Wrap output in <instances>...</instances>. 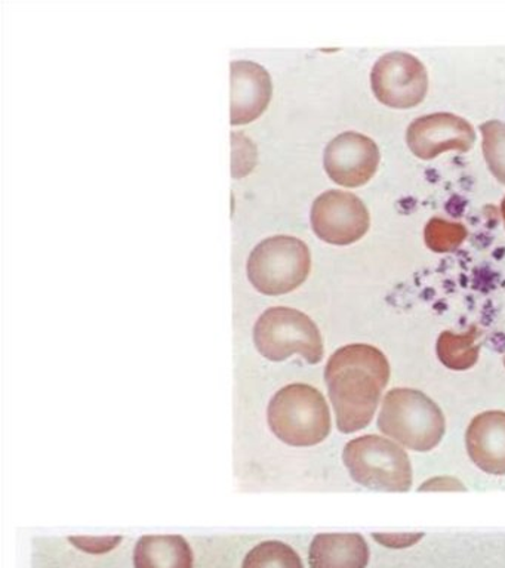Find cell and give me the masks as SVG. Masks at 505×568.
<instances>
[{
  "instance_id": "obj_1",
  "label": "cell",
  "mask_w": 505,
  "mask_h": 568,
  "mask_svg": "<svg viewBox=\"0 0 505 568\" xmlns=\"http://www.w3.org/2000/svg\"><path fill=\"white\" fill-rule=\"evenodd\" d=\"M388 381V359L375 346L350 344L331 355L325 384L340 433L354 434L370 426Z\"/></svg>"
},
{
  "instance_id": "obj_2",
  "label": "cell",
  "mask_w": 505,
  "mask_h": 568,
  "mask_svg": "<svg viewBox=\"0 0 505 568\" xmlns=\"http://www.w3.org/2000/svg\"><path fill=\"white\" fill-rule=\"evenodd\" d=\"M378 429L385 437L414 452H430L446 433L442 408L423 390L390 389L381 403Z\"/></svg>"
},
{
  "instance_id": "obj_3",
  "label": "cell",
  "mask_w": 505,
  "mask_h": 568,
  "mask_svg": "<svg viewBox=\"0 0 505 568\" xmlns=\"http://www.w3.org/2000/svg\"><path fill=\"white\" fill-rule=\"evenodd\" d=\"M267 422L272 433L292 447H313L331 433V410L317 388L290 384L270 399Z\"/></svg>"
},
{
  "instance_id": "obj_4",
  "label": "cell",
  "mask_w": 505,
  "mask_h": 568,
  "mask_svg": "<svg viewBox=\"0 0 505 568\" xmlns=\"http://www.w3.org/2000/svg\"><path fill=\"white\" fill-rule=\"evenodd\" d=\"M343 462L350 477L372 490L410 491L414 475L410 456L401 444L367 434L345 444Z\"/></svg>"
},
{
  "instance_id": "obj_5",
  "label": "cell",
  "mask_w": 505,
  "mask_h": 568,
  "mask_svg": "<svg viewBox=\"0 0 505 568\" xmlns=\"http://www.w3.org/2000/svg\"><path fill=\"white\" fill-rule=\"evenodd\" d=\"M254 344L270 362H285L296 354L309 364H317L325 354L316 323L290 306H272L260 315L254 326Z\"/></svg>"
},
{
  "instance_id": "obj_6",
  "label": "cell",
  "mask_w": 505,
  "mask_h": 568,
  "mask_svg": "<svg viewBox=\"0 0 505 568\" xmlns=\"http://www.w3.org/2000/svg\"><path fill=\"white\" fill-rule=\"evenodd\" d=\"M312 270V253L303 240L273 235L256 244L248 260V278L263 295H285L299 288Z\"/></svg>"
},
{
  "instance_id": "obj_7",
  "label": "cell",
  "mask_w": 505,
  "mask_h": 568,
  "mask_svg": "<svg viewBox=\"0 0 505 568\" xmlns=\"http://www.w3.org/2000/svg\"><path fill=\"white\" fill-rule=\"evenodd\" d=\"M372 91L392 109H412L424 101L428 74L418 58L406 52L381 57L371 73Z\"/></svg>"
},
{
  "instance_id": "obj_8",
  "label": "cell",
  "mask_w": 505,
  "mask_h": 568,
  "mask_svg": "<svg viewBox=\"0 0 505 568\" xmlns=\"http://www.w3.org/2000/svg\"><path fill=\"white\" fill-rule=\"evenodd\" d=\"M310 221L323 242L347 246L370 230L371 217L365 203L347 191L330 190L313 202Z\"/></svg>"
},
{
  "instance_id": "obj_9",
  "label": "cell",
  "mask_w": 505,
  "mask_h": 568,
  "mask_svg": "<svg viewBox=\"0 0 505 568\" xmlns=\"http://www.w3.org/2000/svg\"><path fill=\"white\" fill-rule=\"evenodd\" d=\"M380 150L374 140L357 132H344L327 144L323 166L339 185L361 186L375 175Z\"/></svg>"
},
{
  "instance_id": "obj_10",
  "label": "cell",
  "mask_w": 505,
  "mask_h": 568,
  "mask_svg": "<svg viewBox=\"0 0 505 568\" xmlns=\"http://www.w3.org/2000/svg\"><path fill=\"white\" fill-rule=\"evenodd\" d=\"M406 142L416 158L430 160L450 150L468 151L476 142V132L459 115L434 113L410 124Z\"/></svg>"
},
{
  "instance_id": "obj_11",
  "label": "cell",
  "mask_w": 505,
  "mask_h": 568,
  "mask_svg": "<svg viewBox=\"0 0 505 568\" xmlns=\"http://www.w3.org/2000/svg\"><path fill=\"white\" fill-rule=\"evenodd\" d=\"M272 79L254 61L232 62V124L254 122L272 100Z\"/></svg>"
},
{
  "instance_id": "obj_12",
  "label": "cell",
  "mask_w": 505,
  "mask_h": 568,
  "mask_svg": "<svg viewBox=\"0 0 505 568\" xmlns=\"http://www.w3.org/2000/svg\"><path fill=\"white\" fill-rule=\"evenodd\" d=\"M469 459L485 474L505 475V412L489 410L474 416L465 433Z\"/></svg>"
},
{
  "instance_id": "obj_13",
  "label": "cell",
  "mask_w": 505,
  "mask_h": 568,
  "mask_svg": "<svg viewBox=\"0 0 505 568\" xmlns=\"http://www.w3.org/2000/svg\"><path fill=\"white\" fill-rule=\"evenodd\" d=\"M309 562L310 568H366L370 546L357 532H325L310 545Z\"/></svg>"
},
{
  "instance_id": "obj_14",
  "label": "cell",
  "mask_w": 505,
  "mask_h": 568,
  "mask_svg": "<svg viewBox=\"0 0 505 568\" xmlns=\"http://www.w3.org/2000/svg\"><path fill=\"white\" fill-rule=\"evenodd\" d=\"M134 567L193 568V550L183 536H144L135 545Z\"/></svg>"
},
{
  "instance_id": "obj_15",
  "label": "cell",
  "mask_w": 505,
  "mask_h": 568,
  "mask_svg": "<svg viewBox=\"0 0 505 568\" xmlns=\"http://www.w3.org/2000/svg\"><path fill=\"white\" fill-rule=\"evenodd\" d=\"M481 335L482 331L477 326L469 327L465 333L442 332L438 335L436 353L443 366L455 372L476 366L481 355V344L477 342Z\"/></svg>"
},
{
  "instance_id": "obj_16",
  "label": "cell",
  "mask_w": 505,
  "mask_h": 568,
  "mask_svg": "<svg viewBox=\"0 0 505 568\" xmlns=\"http://www.w3.org/2000/svg\"><path fill=\"white\" fill-rule=\"evenodd\" d=\"M242 568H304L300 555L283 541L256 545L243 559Z\"/></svg>"
},
{
  "instance_id": "obj_17",
  "label": "cell",
  "mask_w": 505,
  "mask_h": 568,
  "mask_svg": "<svg viewBox=\"0 0 505 568\" xmlns=\"http://www.w3.org/2000/svg\"><path fill=\"white\" fill-rule=\"evenodd\" d=\"M467 237V229L461 222H450L442 217H433L425 226V244L438 253L452 252L458 248Z\"/></svg>"
},
{
  "instance_id": "obj_18",
  "label": "cell",
  "mask_w": 505,
  "mask_h": 568,
  "mask_svg": "<svg viewBox=\"0 0 505 568\" xmlns=\"http://www.w3.org/2000/svg\"><path fill=\"white\" fill-rule=\"evenodd\" d=\"M483 154L494 176L505 185V123L491 120L482 124Z\"/></svg>"
},
{
  "instance_id": "obj_19",
  "label": "cell",
  "mask_w": 505,
  "mask_h": 568,
  "mask_svg": "<svg viewBox=\"0 0 505 568\" xmlns=\"http://www.w3.org/2000/svg\"><path fill=\"white\" fill-rule=\"evenodd\" d=\"M232 146L233 178L241 180V178L254 171L256 163V146L254 142H252L250 138L242 132L232 133Z\"/></svg>"
},
{
  "instance_id": "obj_20",
  "label": "cell",
  "mask_w": 505,
  "mask_h": 568,
  "mask_svg": "<svg viewBox=\"0 0 505 568\" xmlns=\"http://www.w3.org/2000/svg\"><path fill=\"white\" fill-rule=\"evenodd\" d=\"M77 548L90 554H104L117 548L121 544V536L113 537H70Z\"/></svg>"
},
{
  "instance_id": "obj_21",
  "label": "cell",
  "mask_w": 505,
  "mask_h": 568,
  "mask_svg": "<svg viewBox=\"0 0 505 568\" xmlns=\"http://www.w3.org/2000/svg\"><path fill=\"white\" fill-rule=\"evenodd\" d=\"M372 537L385 548L405 549L418 544L424 535L423 532H398V535L396 532H375Z\"/></svg>"
},
{
  "instance_id": "obj_22",
  "label": "cell",
  "mask_w": 505,
  "mask_h": 568,
  "mask_svg": "<svg viewBox=\"0 0 505 568\" xmlns=\"http://www.w3.org/2000/svg\"><path fill=\"white\" fill-rule=\"evenodd\" d=\"M467 488H465L464 484L459 481V479H456L454 477H450V475H446V477H434L427 479L418 488V491H465Z\"/></svg>"
},
{
  "instance_id": "obj_23",
  "label": "cell",
  "mask_w": 505,
  "mask_h": 568,
  "mask_svg": "<svg viewBox=\"0 0 505 568\" xmlns=\"http://www.w3.org/2000/svg\"><path fill=\"white\" fill-rule=\"evenodd\" d=\"M501 213H503L504 222H505V197L503 200V203H501Z\"/></svg>"
},
{
  "instance_id": "obj_24",
  "label": "cell",
  "mask_w": 505,
  "mask_h": 568,
  "mask_svg": "<svg viewBox=\"0 0 505 568\" xmlns=\"http://www.w3.org/2000/svg\"><path fill=\"white\" fill-rule=\"evenodd\" d=\"M504 366H505V359H504Z\"/></svg>"
}]
</instances>
